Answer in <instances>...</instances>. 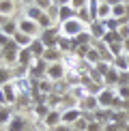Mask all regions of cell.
I'll list each match as a JSON object with an SVG mask.
<instances>
[{
  "label": "cell",
  "instance_id": "obj_25",
  "mask_svg": "<svg viewBox=\"0 0 129 131\" xmlns=\"http://www.w3.org/2000/svg\"><path fill=\"white\" fill-rule=\"evenodd\" d=\"M13 41L17 43L19 47H30V45H32V41H35V37H30V35H24V32H17V35L13 37Z\"/></svg>",
  "mask_w": 129,
  "mask_h": 131
},
{
  "label": "cell",
  "instance_id": "obj_17",
  "mask_svg": "<svg viewBox=\"0 0 129 131\" xmlns=\"http://www.w3.org/2000/svg\"><path fill=\"white\" fill-rule=\"evenodd\" d=\"M4 129L7 131H26V118L22 114H13V118L9 121V125Z\"/></svg>",
  "mask_w": 129,
  "mask_h": 131
},
{
  "label": "cell",
  "instance_id": "obj_9",
  "mask_svg": "<svg viewBox=\"0 0 129 131\" xmlns=\"http://www.w3.org/2000/svg\"><path fill=\"white\" fill-rule=\"evenodd\" d=\"M2 90H4V99H7V105H15L19 99V86H17V82H9V84H4L2 86Z\"/></svg>",
  "mask_w": 129,
  "mask_h": 131
},
{
  "label": "cell",
  "instance_id": "obj_42",
  "mask_svg": "<svg viewBox=\"0 0 129 131\" xmlns=\"http://www.w3.org/2000/svg\"><path fill=\"white\" fill-rule=\"evenodd\" d=\"M71 129H73L71 125H62V123H60V125H58L56 129H50V131H71Z\"/></svg>",
  "mask_w": 129,
  "mask_h": 131
},
{
  "label": "cell",
  "instance_id": "obj_31",
  "mask_svg": "<svg viewBox=\"0 0 129 131\" xmlns=\"http://www.w3.org/2000/svg\"><path fill=\"white\" fill-rule=\"evenodd\" d=\"M112 67H114V69H118L121 73H123V71H129V64H127V56H125V54L116 56V58H114V62H112Z\"/></svg>",
  "mask_w": 129,
  "mask_h": 131
},
{
  "label": "cell",
  "instance_id": "obj_33",
  "mask_svg": "<svg viewBox=\"0 0 129 131\" xmlns=\"http://www.w3.org/2000/svg\"><path fill=\"white\" fill-rule=\"evenodd\" d=\"M9 107H11V105H4L2 110H0V127H7L9 121L13 118V112H11Z\"/></svg>",
  "mask_w": 129,
  "mask_h": 131
},
{
  "label": "cell",
  "instance_id": "obj_38",
  "mask_svg": "<svg viewBox=\"0 0 129 131\" xmlns=\"http://www.w3.org/2000/svg\"><path fill=\"white\" fill-rule=\"evenodd\" d=\"M123 127H125V125H118V123H105L103 125V131H123Z\"/></svg>",
  "mask_w": 129,
  "mask_h": 131
},
{
  "label": "cell",
  "instance_id": "obj_12",
  "mask_svg": "<svg viewBox=\"0 0 129 131\" xmlns=\"http://www.w3.org/2000/svg\"><path fill=\"white\" fill-rule=\"evenodd\" d=\"M15 2L17 0H0V19H11L15 15Z\"/></svg>",
  "mask_w": 129,
  "mask_h": 131
},
{
  "label": "cell",
  "instance_id": "obj_13",
  "mask_svg": "<svg viewBox=\"0 0 129 131\" xmlns=\"http://www.w3.org/2000/svg\"><path fill=\"white\" fill-rule=\"evenodd\" d=\"M73 17H78V11H75L71 4H67V7H58V15H56V21H58V24L69 21V19H73Z\"/></svg>",
  "mask_w": 129,
  "mask_h": 131
},
{
  "label": "cell",
  "instance_id": "obj_39",
  "mask_svg": "<svg viewBox=\"0 0 129 131\" xmlns=\"http://www.w3.org/2000/svg\"><path fill=\"white\" fill-rule=\"evenodd\" d=\"M13 41V37H9V35H4L2 30H0V50H4V47L9 45V43Z\"/></svg>",
  "mask_w": 129,
  "mask_h": 131
},
{
  "label": "cell",
  "instance_id": "obj_49",
  "mask_svg": "<svg viewBox=\"0 0 129 131\" xmlns=\"http://www.w3.org/2000/svg\"><path fill=\"white\" fill-rule=\"evenodd\" d=\"M125 56H127V64H129V54H125Z\"/></svg>",
  "mask_w": 129,
  "mask_h": 131
},
{
  "label": "cell",
  "instance_id": "obj_5",
  "mask_svg": "<svg viewBox=\"0 0 129 131\" xmlns=\"http://www.w3.org/2000/svg\"><path fill=\"white\" fill-rule=\"evenodd\" d=\"M19 50H22V47H19L15 41H11L4 50H0V58L4 60V64H7V67H11V64H17V54H19Z\"/></svg>",
  "mask_w": 129,
  "mask_h": 131
},
{
  "label": "cell",
  "instance_id": "obj_43",
  "mask_svg": "<svg viewBox=\"0 0 129 131\" xmlns=\"http://www.w3.org/2000/svg\"><path fill=\"white\" fill-rule=\"evenodd\" d=\"M54 7H67V4H71V0H52Z\"/></svg>",
  "mask_w": 129,
  "mask_h": 131
},
{
  "label": "cell",
  "instance_id": "obj_27",
  "mask_svg": "<svg viewBox=\"0 0 129 131\" xmlns=\"http://www.w3.org/2000/svg\"><path fill=\"white\" fill-rule=\"evenodd\" d=\"M37 24H39V28H41V30H45V28H52V26H56V19H54L52 15L45 11V13L39 17V21H37Z\"/></svg>",
  "mask_w": 129,
  "mask_h": 131
},
{
  "label": "cell",
  "instance_id": "obj_20",
  "mask_svg": "<svg viewBox=\"0 0 129 131\" xmlns=\"http://www.w3.org/2000/svg\"><path fill=\"white\" fill-rule=\"evenodd\" d=\"M58 50H60L62 54H69V52H75V45H73V39H71V37H64V35H60V37H58Z\"/></svg>",
  "mask_w": 129,
  "mask_h": 131
},
{
  "label": "cell",
  "instance_id": "obj_8",
  "mask_svg": "<svg viewBox=\"0 0 129 131\" xmlns=\"http://www.w3.org/2000/svg\"><path fill=\"white\" fill-rule=\"evenodd\" d=\"M17 26H19V32H24V35H30V37H35V39L41 35L39 24H37V21H32V19H28V17H22V19L17 21Z\"/></svg>",
  "mask_w": 129,
  "mask_h": 131
},
{
  "label": "cell",
  "instance_id": "obj_6",
  "mask_svg": "<svg viewBox=\"0 0 129 131\" xmlns=\"http://www.w3.org/2000/svg\"><path fill=\"white\" fill-rule=\"evenodd\" d=\"M78 107L82 110L84 114H93L95 110H99V103H97V95H88L86 92L84 97L78 99Z\"/></svg>",
  "mask_w": 129,
  "mask_h": 131
},
{
  "label": "cell",
  "instance_id": "obj_11",
  "mask_svg": "<svg viewBox=\"0 0 129 131\" xmlns=\"http://www.w3.org/2000/svg\"><path fill=\"white\" fill-rule=\"evenodd\" d=\"M82 110H80L78 105H71V107H62V125H75V121H78L80 116H82Z\"/></svg>",
  "mask_w": 129,
  "mask_h": 131
},
{
  "label": "cell",
  "instance_id": "obj_51",
  "mask_svg": "<svg viewBox=\"0 0 129 131\" xmlns=\"http://www.w3.org/2000/svg\"><path fill=\"white\" fill-rule=\"evenodd\" d=\"M2 107H4V105H0V110H2Z\"/></svg>",
  "mask_w": 129,
  "mask_h": 131
},
{
  "label": "cell",
  "instance_id": "obj_48",
  "mask_svg": "<svg viewBox=\"0 0 129 131\" xmlns=\"http://www.w3.org/2000/svg\"><path fill=\"white\" fill-rule=\"evenodd\" d=\"M121 2H123V4H129V0H121Z\"/></svg>",
  "mask_w": 129,
  "mask_h": 131
},
{
  "label": "cell",
  "instance_id": "obj_46",
  "mask_svg": "<svg viewBox=\"0 0 129 131\" xmlns=\"http://www.w3.org/2000/svg\"><path fill=\"white\" fill-rule=\"evenodd\" d=\"M22 4H24V7H30V4H35V0H19Z\"/></svg>",
  "mask_w": 129,
  "mask_h": 131
},
{
  "label": "cell",
  "instance_id": "obj_40",
  "mask_svg": "<svg viewBox=\"0 0 129 131\" xmlns=\"http://www.w3.org/2000/svg\"><path fill=\"white\" fill-rule=\"evenodd\" d=\"M86 131H103V125L97 123V121H90L88 127H86Z\"/></svg>",
  "mask_w": 129,
  "mask_h": 131
},
{
  "label": "cell",
  "instance_id": "obj_45",
  "mask_svg": "<svg viewBox=\"0 0 129 131\" xmlns=\"http://www.w3.org/2000/svg\"><path fill=\"white\" fill-rule=\"evenodd\" d=\"M123 50H125V54H129V39L123 41Z\"/></svg>",
  "mask_w": 129,
  "mask_h": 131
},
{
  "label": "cell",
  "instance_id": "obj_3",
  "mask_svg": "<svg viewBox=\"0 0 129 131\" xmlns=\"http://www.w3.org/2000/svg\"><path fill=\"white\" fill-rule=\"evenodd\" d=\"M58 26H60V35L71 37V39L86 30V24H82L78 17H73V19H69V21H62V24H58Z\"/></svg>",
  "mask_w": 129,
  "mask_h": 131
},
{
  "label": "cell",
  "instance_id": "obj_15",
  "mask_svg": "<svg viewBox=\"0 0 129 131\" xmlns=\"http://www.w3.org/2000/svg\"><path fill=\"white\" fill-rule=\"evenodd\" d=\"M121 84V71L110 67V71L103 75V86H110V88H116V86Z\"/></svg>",
  "mask_w": 129,
  "mask_h": 131
},
{
  "label": "cell",
  "instance_id": "obj_1",
  "mask_svg": "<svg viewBox=\"0 0 129 131\" xmlns=\"http://www.w3.org/2000/svg\"><path fill=\"white\" fill-rule=\"evenodd\" d=\"M116 101H118V92H116V88H110V86H103L101 92L97 95V103H99V107H105V110H110V107L114 110Z\"/></svg>",
  "mask_w": 129,
  "mask_h": 131
},
{
  "label": "cell",
  "instance_id": "obj_26",
  "mask_svg": "<svg viewBox=\"0 0 129 131\" xmlns=\"http://www.w3.org/2000/svg\"><path fill=\"white\" fill-rule=\"evenodd\" d=\"M112 17H116V19H125V17H127V4H123V2L112 4ZM127 19H129V17H127Z\"/></svg>",
  "mask_w": 129,
  "mask_h": 131
},
{
  "label": "cell",
  "instance_id": "obj_34",
  "mask_svg": "<svg viewBox=\"0 0 129 131\" xmlns=\"http://www.w3.org/2000/svg\"><path fill=\"white\" fill-rule=\"evenodd\" d=\"M110 67H112V62H105V60H99V62H97V64H95L93 69H95L97 73L101 75V80H103V75L107 73V71H110Z\"/></svg>",
  "mask_w": 129,
  "mask_h": 131
},
{
  "label": "cell",
  "instance_id": "obj_4",
  "mask_svg": "<svg viewBox=\"0 0 129 131\" xmlns=\"http://www.w3.org/2000/svg\"><path fill=\"white\" fill-rule=\"evenodd\" d=\"M58 37H60V26H52V28H45L41 30L39 39L43 41V45L45 47H58Z\"/></svg>",
  "mask_w": 129,
  "mask_h": 131
},
{
  "label": "cell",
  "instance_id": "obj_44",
  "mask_svg": "<svg viewBox=\"0 0 129 131\" xmlns=\"http://www.w3.org/2000/svg\"><path fill=\"white\" fill-rule=\"evenodd\" d=\"M0 105H7V99H4V90H2V86H0Z\"/></svg>",
  "mask_w": 129,
  "mask_h": 131
},
{
  "label": "cell",
  "instance_id": "obj_23",
  "mask_svg": "<svg viewBox=\"0 0 129 131\" xmlns=\"http://www.w3.org/2000/svg\"><path fill=\"white\" fill-rule=\"evenodd\" d=\"M45 13V11H41L37 4H30V7H24V17H28L32 21H39V17Z\"/></svg>",
  "mask_w": 129,
  "mask_h": 131
},
{
  "label": "cell",
  "instance_id": "obj_32",
  "mask_svg": "<svg viewBox=\"0 0 129 131\" xmlns=\"http://www.w3.org/2000/svg\"><path fill=\"white\" fill-rule=\"evenodd\" d=\"M9 82H13V73H11V69L7 64H2V67H0V86L9 84Z\"/></svg>",
  "mask_w": 129,
  "mask_h": 131
},
{
  "label": "cell",
  "instance_id": "obj_10",
  "mask_svg": "<svg viewBox=\"0 0 129 131\" xmlns=\"http://www.w3.org/2000/svg\"><path fill=\"white\" fill-rule=\"evenodd\" d=\"M60 123H62V107H52L50 114L43 118V125H45L47 129H56Z\"/></svg>",
  "mask_w": 129,
  "mask_h": 131
},
{
  "label": "cell",
  "instance_id": "obj_21",
  "mask_svg": "<svg viewBox=\"0 0 129 131\" xmlns=\"http://www.w3.org/2000/svg\"><path fill=\"white\" fill-rule=\"evenodd\" d=\"M107 17H112V4L99 2V4H97V19H99V21H105Z\"/></svg>",
  "mask_w": 129,
  "mask_h": 131
},
{
  "label": "cell",
  "instance_id": "obj_24",
  "mask_svg": "<svg viewBox=\"0 0 129 131\" xmlns=\"http://www.w3.org/2000/svg\"><path fill=\"white\" fill-rule=\"evenodd\" d=\"M101 41H103L105 45H114V43H123L125 39L118 35V30H107L105 35H103V39H101Z\"/></svg>",
  "mask_w": 129,
  "mask_h": 131
},
{
  "label": "cell",
  "instance_id": "obj_36",
  "mask_svg": "<svg viewBox=\"0 0 129 131\" xmlns=\"http://www.w3.org/2000/svg\"><path fill=\"white\" fill-rule=\"evenodd\" d=\"M39 90L41 92H54V82H50V80H41L39 82Z\"/></svg>",
  "mask_w": 129,
  "mask_h": 131
},
{
  "label": "cell",
  "instance_id": "obj_50",
  "mask_svg": "<svg viewBox=\"0 0 129 131\" xmlns=\"http://www.w3.org/2000/svg\"><path fill=\"white\" fill-rule=\"evenodd\" d=\"M71 131H82V129H75V127H73V129H71Z\"/></svg>",
  "mask_w": 129,
  "mask_h": 131
},
{
  "label": "cell",
  "instance_id": "obj_30",
  "mask_svg": "<svg viewBox=\"0 0 129 131\" xmlns=\"http://www.w3.org/2000/svg\"><path fill=\"white\" fill-rule=\"evenodd\" d=\"M50 110H52V105H45V103H39V105H35V107H32V114H35L37 118H41V121H43V118H45L47 114H50Z\"/></svg>",
  "mask_w": 129,
  "mask_h": 131
},
{
  "label": "cell",
  "instance_id": "obj_14",
  "mask_svg": "<svg viewBox=\"0 0 129 131\" xmlns=\"http://www.w3.org/2000/svg\"><path fill=\"white\" fill-rule=\"evenodd\" d=\"M32 60H35V54L30 52V47H22L19 54H17V67H24V69H28Z\"/></svg>",
  "mask_w": 129,
  "mask_h": 131
},
{
  "label": "cell",
  "instance_id": "obj_19",
  "mask_svg": "<svg viewBox=\"0 0 129 131\" xmlns=\"http://www.w3.org/2000/svg\"><path fill=\"white\" fill-rule=\"evenodd\" d=\"M0 30H2L4 35H9V37H15L19 32V26H17L15 19H2L0 21Z\"/></svg>",
  "mask_w": 129,
  "mask_h": 131
},
{
  "label": "cell",
  "instance_id": "obj_35",
  "mask_svg": "<svg viewBox=\"0 0 129 131\" xmlns=\"http://www.w3.org/2000/svg\"><path fill=\"white\" fill-rule=\"evenodd\" d=\"M116 92H118V97H121L123 101H129V84H121V86H116Z\"/></svg>",
  "mask_w": 129,
  "mask_h": 131
},
{
  "label": "cell",
  "instance_id": "obj_29",
  "mask_svg": "<svg viewBox=\"0 0 129 131\" xmlns=\"http://www.w3.org/2000/svg\"><path fill=\"white\" fill-rule=\"evenodd\" d=\"M30 52L35 54V58H43V52H45V45H43V41L37 37L35 41H32V45H30Z\"/></svg>",
  "mask_w": 129,
  "mask_h": 131
},
{
  "label": "cell",
  "instance_id": "obj_47",
  "mask_svg": "<svg viewBox=\"0 0 129 131\" xmlns=\"http://www.w3.org/2000/svg\"><path fill=\"white\" fill-rule=\"evenodd\" d=\"M123 131H129V123H127V125H125V127H123Z\"/></svg>",
  "mask_w": 129,
  "mask_h": 131
},
{
  "label": "cell",
  "instance_id": "obj_37",
  "mask_svg": "<svg viewBox=\"0 0 129 131\" xmlns=\"http://www.w3.org/2000/svg\"><path fill=\"white\" fill-rule=\"evenodd\" d=\"M35 4H37V7H39L41 11H50V9L54 7L52 0H35Z\"/></svg>",
  "mask_w": 129,
  "mask_h": 131
},
{
  "label": "cell",
  "instance_id": "obj_28",
  "mask_svg": "<svg viewBox=\"0 0 129 131\" xmlns=\"http://www.w3.org/2000/svg\"><path fill=\"white\" fill-rule=\"evenodd\" d=\"M99 60H101V54L97 52V50H95L93 45H90V50H88V54H86V58H84V62L88 64V67H95V64L99 62Z\"/></svg>",
  "mask_w": 129,
  "mask_h": 131
},
{
  "label": "cell",
  "instance_id": "obj_41",
  "mask_svg": "<svg viewBox=\"0 0 129 131\" xmlns=\"http://www.w3.org/2000/svg\"><path fill=\"white\" fill-rule=\"evenodd\" d=\"M118 35H121L123 39H129V24H123L121 28H118Z\"/></svg>",
  "mask_w": 129,
  "mask_h": 131
},
{
  "label": "cell",
  "instance_id": "obj_16",
  "mask_svg": "<svg viewBox=\"0 0 129 131\" xmlns=\"http://www.w3.org/2000/svg\"><path fill=\"white\" fill-rule=\"evenodd\" d=\"M86 30H88L90 35H93V39H103V35L107 32L105 24H103V21H99V19H97V21H90Z\"/></svg>",
  "mask_w": 129,
  "mask_h": 131
},
{
  "label": "cell",
  "instance_id": "obj_22",
  "mask_svg": "<svg viewBox=\"0 0 129 131\" xmlns=\"http://www.w3.org/2000/svg\"><path fill=\"white\" fill-rule=\"evenodd\" d=\"M73 45H75V47H82V45H93V35H90L88 30L80 32L78 37H73Z\"/></svg>",
  "mask_w": 129,
  "mask_h": 131
},
{
  "label": "cell",
  "instance_id": "obj_7",
  "mask_svg": "<svg viewBox=\"0 0 129 131\" xmlns=\"http://www.w3.org/2000/svg\"><path fill=\"white\" fill-rule=\"evenodd\" d=\"M45 71H47V62L43 60V58H35L32 64L28 67V75L32 80H43L45 78Z\"/></svg>",
  "mask_w": 129,
  "mask_h": 131
},
{
  "label": "cell",
  "instance_id": "obj_18",
  "mask_svg": "<svg viewBox=\"0 0 129 131\" xmlns=\"http://www.w3.org/2000/svg\"><path fill=\"white\" fill-rule=\"evenodd\" d=\"M62 58H64V54L58 47H45V52H43V60L45 62H60Z\"/></svg>",
  "mask_w": 129,
  "mask_h": 131
},
{
  "label": "cell",
  "instance_id": "obj_2",
  "mask_svg": "<svg viewBox=\"0 0 129 131\" xmlns=\"http://www.w3.org/2000/svg\"><path fill=\"white\" fill-rule=\"evenodd\" d=\"M45 78L54 82V84H58L60 80L67 78V67H64V62H47V71H45Z\"/></svg>",
  "mask_w": 129,
  "mask_h": 131
}]
</instances>
